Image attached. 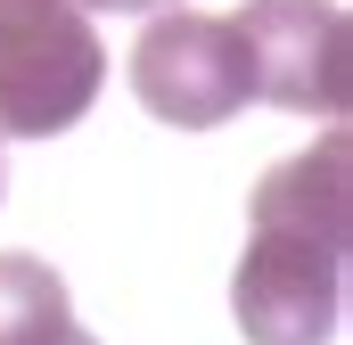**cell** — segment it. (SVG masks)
Wrapping results in <instances>:
<instances>
[{"label": "cell", "mask_w": 353, "mask_h": 345, "mask_svg": "<svg viewBox=\"0 0 353 345\" xmlns=\"http://www.w3.org/2000/svg\"><path fill=\"white\" fill-rule=\"evenodd\" d=\"M58 345H99V337H83V329H66V337H58Z\"/></svg>", "instance_id": "52a82bcc"}, {"label": "cell", "mask_w": 353, "mask_h": 345, "mask_svg": "<svg viewBox=\"0 0 353 345\" xmlns=\"http://www.w3.org/2000/svg\"><path fill=\"white\" fill-rule=\"evenodd\" d=\"M74 8H173V0H74Z\"/></svg>", "instance_id": "8992f818"}, {"label": "cell", "mask_w": 353, "mask_h": 345, "mask_svg": "<svg viewBox=\"0 0 353 345\" xmlns=\"http://www.w3.org/2000/svg\"><path fill=\"white\" fill-rule=\"evenodd\" d=\"M247 66H255V99L288 107V115H345L353 99V33L337 0H247L239 17Z\"/></svg>", "instance_id": "277c9868"}, {"label": "cell", "mask_w": 353, "mask_h": 345, "mask_svg": "<svg viewBox=\"0 0 353 345\" xmlns=\"http://www.w3.org/2000/svg\"><path fill=\"white\" fill-rule=\"evenodd\" d=\"M345 132L288 157L255 189V230L230 279V313L247 345H329L345 313V239H353V189H345Z\"/></svg>", "instance_id": "6da1fadb"}, {"label": "cell", "mask_w": 353, "mask_h": 345, "mask_svg": "<svg viewBox=\"0 0 353 345\" xmlns=\"http://www.w3.org/2000/svg\"><path fill=\"white\" fill-rule=\"evenodd\" d=\"M74 329L66 279L33 255H0V345H58Z\"/></svg>", "instance_id": "5b68a950"}, {"label": "cell", "mask_w": 353, "mask_h": 345, "mask_svg": "<svg viewBox=\"0 0 353 345\" xmlns=\"http://www.w3.org/2000/svg\"><path fill=\"white\" fill-rule=\"evenodd\" d=\"M107 83V50L74 0H33L0 17V140L74 132Z\"/></svg>", "instance_id": "7a4b0ae2"}, {"label": "cell", "mask_w": 353, "mask_h": 345, "mask_svg": "<svg viewBox=\"0 0 353 345\" xmlns=\"http://www.w3.org/2000/svg\"><path fill=\"white\" fill-rule=\"evenodd\" d=\"M17 8H33V0H0V17H17Z\"/></svg>", "instance_id": "ba28073f"}, {"label": "cell", "mask_w": 353, "mask_h": 345, "mask_svg": "<svg viewBox=\"0 0 353 345\" xmlns=\"http://www.w3.org/2000/svg\"><path fill=\"white\" fill-rule=\"evenodd\" d=\"M132 90L157 124L181 132H214L255 99V66L230 17H197V8H165L148 17L140 50H132Z\"/></svg>", "instance_id": "3957f363"}]
</instances>
